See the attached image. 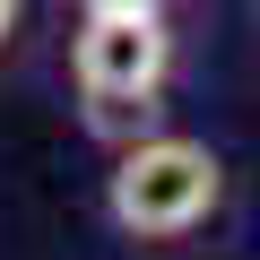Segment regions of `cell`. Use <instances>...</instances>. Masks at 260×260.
<instances>
[{
	"mask_svg": "<svg viewBox=\"0 0 260 260\" xmlns=\"http://www.w3.org/2000/svg\"><path fill=\"white\" fill-rule=\"evenodd\" d=\"M104 225L121 251H191L217 217H225V156L208 139H191V130H139V139L104 148Z\"/></svg>",
	"mask_w": 260,
	"mask_h": 260,
	"instance_id": "6da1fadb",
	"label": "cell"
},
{
	"mask_svg": "<svg viewBox=\"0 0 260 260\" xmlns=\"http://www.w3.org/2000/svg\"><path fill=\"white\" fill-rule=\"evenodd\" d=\"M174 70H182V35H174V9H130V18H78L70 35V95H78V121L95 148H121L139 130L165 121V95H174Z\"/></svg>",
	"mask_w": 260,
	"mask_h": 260,
	"instance_id": "7a4b0ae2",
	"label": "cell"
},
{
	"mask_svg": "<svg viewBox=\"0 0 260 260\" xmlns=\"http://www.w3.org/2000/svg\"><path fill=\"white\" fill-rule=\"evenodd\" d=\"M78 18H130V9H165V0H70Z\"/></svg>",
	"mask_w": 260,
	"mask_h": 260,
	"instance_id": "3957f363",
	"label": "cell"
},
{
	"mask_svg": "<svg viewBox=\"0 0 260 260\" xmlns=\"http://www.w3.org/2000/svg\"><path fill=\"white\" fill-rule=\"evenodd\" d=\"M18 18H26V0H0V52L18 44Z\"/></svg>",
	"mask_w": 260,
	"mask_h": 260,
	"instance_id": "277c9868",
	"label": "cell"
},
{
	"mask_svg": "<svg viewBox=\"0 0 260 260\" xmlns=\"http://www.w3.org/2000/svg\"><path fill=\"white\" fill-rule=\"evenodd\" d=\"M165 9H182V0H165Z\"/></svg>",
	"mask_w": 260,
	"mask_h": 260,
	"instance_id": "5b68a950",
	"label": "cell"
}]
</instances>
